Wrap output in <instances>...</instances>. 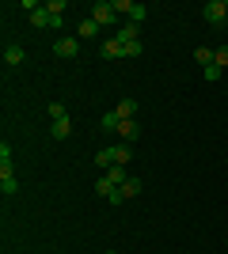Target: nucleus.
<instances>
[{"label":"nucleus","instance_id":"20e7f679","mask_svg":"<svg viewBox=\"0 0 228 254\" xmlns=\"http://www.w3.org/2000/svg\"><path fill=\"white\" fill-rule=\"evenodd\" d=\"M99 57L103 61H118V57H126V50H122L118 38H107V42H99Z\"/></svg>","mask_w":228,"mask_h":254},{"label":"nucleus","instance_id":"b1692460","mask_svg":"<svg viewBox=\"0 0 228 254\" xmlns=\"http://www.w3.org/2000/svg\"><path fill=\"white\" fill-rule=\"evenodd\" d=\"M122 50H126V57H141V50H145V46H141V38H137V42H126Z\"/></svg>","mask_w":228,"mask_h":254},{"label":"nucleus","instance_id":"6ab92c4d","mask_svg":"<svg viewBox=\"0 0 228 254\" xmlns=\"http://www.w3.org/2000/svg\"><path fill=\"white\" fill-rule=\"evenodd\" d=\"M0 193H19V182H15V175H0Z\"/></svg>","mask_w":228,"mask_h":254},{"label":"nucleus","instance_id":"a878e982","mask_svg":"<svg viewBox=\"0 0 228 254\" xmlns=\"http://www.w3.org/2000/svg\"><path fill=\"white\" fill-rule=\"evenodd\" d=\"M107 254H114V251H107Z\"/></svg>","mask_w":228,"mask_h":254},{"label":"nucleus","instance_id":"5701e85b","mask_svg":"<svg viewBox=\"0 0 228 254\" xmlns=\"http://www.w3.org/2000/svg\"><path fill=\"white\" fill-rule=\"evenodd\" d=\"M46 110H50V118H54V122H57V118H69L65 103H50V106H46Z\"/></svg>","mask_w":228,"mask_h":254},{"label":"nucleus","instance_id":"f3484780","mask_svg":"<svg viewBox=\"0 0 228 254\" xmlns=\"http://www.w3.org/2000/svg\"><path fill=\"white\" fill-rule=\"evenodd\" d=\"M114 38H118L122 46H126V42H137V23H126V27H122V31L114 34Z\"/></svg>","mask_w":228,"mask_h":254},{"label":"nucleus","instance_id":"dca6fc26","mask_svg":"<svg viewBox=\"0 0 228 254\" xmlns=\"http://www.w3.org/2000/svg\"><path fill=\"white\" fill-rule=\"evenodd\" d=\"M114 110H118V118H122V122H130V118L137 114V103H133V99H122V103L114 106Z\"/></svg>","mask_w":228,"mask_h":254},{"label":"nucleus","instance_id":"1a4fd4ad","mask_svg":"<svg viewBox=\"0 0 228 254\" xmlns=\"http://www.w3.org/2000/svg\"><path fill=\"white\" fill-rule=\"evenodd\" d=\"M69 133H73V122H69V118H57L54 126H50V137L54 140H69Z\"/></svg>","mask_w":228,"mask_h":254},{"label":"nucleus","instance_id":"393cba45","mask_svg":"<svg viewBox=\"0 0 228 254\" xmlns=\"http://www.w3.org/2000/svg\"><path fill=\"white\" fill-rule=\"evenodd\" d=\"M202 76H206L209 84H213V80H221V68H217V64H209V68H202Z\"/></svg>","mask_w":228,"mask_h":254},{"label":"nucleus","instance_id":"7ed1b4c3","mask_svg":"<svg viewBox=\"0 0 228 254\" xmlns=\"http://www.w3.org/2000/svg\"><path fill=\"white\" fill-rule=\"evenodd\" d=\"M114 11H118V15H126V23H141L145 15H149V8H145V4H137V0H114Z\"/></svg>","mask_w":228,"mask_h":254},{"label":"nucleus","instance_id":"6e6552de","mask_svg":"<svg viewBox=\"0 0 228 254\" xmlns=\"http://www.w3.org/2000/svg\"><path fill=\"white\" fill-rule=\"evenodd\" d=\"M118 137L126 140V144H133V140L141 137V126H137V122L130 118V122H122V126H118Z\"/></svg>","mask_w":228,"mask_h":254},{"label":"nucleus","instance_id":"39448f33","mask_svg":"<svg viewBox=\"0 0 228 254\" xmlns=\"http://www.w3.org/2000/svg\"><path fill=\"white\" fill-rule=\"evenodd\" d=\"M61 23H65V19H57V15H50V11H46L42 4H38V8L31 11V27H61Z\"/></svg>","mask_w":228,"mask_h":254},{"label":"nucleus","instance_id":"0eeeda50","mask_svg":"<svg viewBox=\"0 0 228 254\" xmlns=\"http://www.w3.org/2000/svg\"><path fill=\"white\" fill-rule=\"evenodd\" d=\"M23 61H27V50H23V46H8V50H4V64H8V68H19Z\"/></svg>","mask_w":228,"mask_h":254},{"label":"nucleus","instance_id":"f257e3e1","mask_svg":"<svg viewBox=\"0 0 228 254\" xmlns=\"http://www.w3.org/2000/svg\"><path fill=\"white\" fill-rule=\"evenodd\" d=\"M202 19H206L209 27L228 23V0H206V4H202Z\"/></svg>","mask_w":228,"mask_h":254},{"label":"nucleus","instance_id":"423d86ee","mask_svg":"<svg viewBox=\"0 0 228 254\" xmlns=\"http://www.w3.org/2000/svg\"><path fill=\"white\" fill-rule=\"evenodd\" d=\"M54 53H57V57H76V53H80V42H76V38H57Z\"/></svg>","mask_w":228,"mask_h":254},{"label":"nucleus","instance_id":"aec40b11","mask_svg":"<svg viewBox=\"0 0 228 254\" xmlns=\"http://www.w3.org/2000/svg\"><path fill=\"white\" fill-rule=\"evenodd\" d=\"M194 57H198V64H202V68H209V64H213V50H209V46H198Z\"/></svg>","mask_w":228,"mask_h":254},{"label":"nucleus","instance_id":"4be33fe9","mask_svg":"<svg viewBox=\"0 0 228 254\" xmlns=\"http://www.w3.org/2000/svg\"><path fill=\"white\" fill-rule=\"evenodd\" d=\"M213 64H217V68H228V46H217V50H213Z\"/></svg>","mask_w":228,"mask_h":254},{"label":"nucleus","instance_id":"4468645a","mask_svg":"<svg viewBox=\"0 0 228 254\" xmlns=\"http://www.w3.org/2000/svg\"><path fill=\"white\" fill-rule=\"evenodd\" d=\"M118 190H122V197H137V193H141V179H133V175H130Z\"/></svg>","mask_w":228,"mask_h":254},{"label":"nucleus","instance_id":"f8f14e48","mask_svg":"<svg viewBox=\"0 0 228 254\" xmlns=\"http://www.w3.org/2000/svg\"><path fill=\"white\" fill-rule=\"evenodd\" d=\"M95 163H99V171H110V167H114V148H99Z\"/></svg>","mask_w":228,"mask_h":254},{"label":"nucleus","instance_id":"a211bd4d","mask_svg":"<svg viewBox=\"0 0 228 254\" xmlns=\"http://www.w3.org/2000/svg\"><path fill=\"white\" fill-rule=\"evenodd\" d=\"M99 126H103V129H114V133H118V126H122V118H118V110H107V114L99 118Z\"/></svg>","mask_w":228,"mask_h":254},{"label":"nucleus","instance_id":"9b49d317","mask_svg":"<svg viewBox=\"0 0 228 254\" xmlns=\"http://www.w3.org/2000/svg\"><path fill=\"white\" fill-rule=\"evenodd\" d=\"M114 163H122V167H126V163H133V144H126V140H122V144H114Z\"/></svg>","mask_w":228,"mask_h":254},{"label":"nucleus","instance_id":"2eb2a0df","mask_svg":"<svg viewBox=\"0 0 228 254\" xmlns=\"http://www.w3.org/2000/svg\"><path fill=\"white\" fill-rule=\"evenodd\" d=\"M76 34H80V38H95V34H99V23L91 19V15H87V19L80 23V27H76Z\"/></svg>","mask_w":228,"mask_h":254},{"label":"nucleus","instance_id":"ddd939ff","mask_svg":"<svg viewBox=\"0 0 228 254\" xmlns=\"http://www.w3.org/2000/svg\"><path fill=\"white\" fill-rule=\"evenodd\" d=\"M103 175H107V179H110V182H114V186H122V182L130 179V171L122 167V163H114V167H110V171H103Z\"/></svg>","mask_w":228,"mask_h":254},{"label":"nucleus","instance_id":"f03ea898","mask_svg":"<svg viewBox=\"0 0 228 254\" xmlns=\"http://www.w3.org/2000/svg\"><path fill=\"white\" fill-rule=\"evenodd\" d=\"M91 19H95L99 27H110V23H118L114 0H95V4H91Z\"/></svg>","mask_w":228,"mask_h":254},{"label":"nucleus","instance_id":"9d476101","mask_svg":"<svg viewBox=\"0 0 228 254\" xmlns=\"http://www.w3.org/2000/svg\"><path fill=\"white\" fill-rule=\"evenodd\" d=\"M95 193H99V197H107V201H110V197L118 193V186H114V182H110L107 175H99V182H95Z\"/></svg>","mask_w":228,"mask_h":254},{"label":"nucleus","instance_id":"412c9836","mask_svg":"<svg viewBox=\"0 0 228 254\" xmlns=\"http://www.w3.org/2000/svg\"><path fill=\"white\" fill-rule=\"evenodd\" d=\"M42 8L50 11V15H57V19H65V0H46Z\"/></svg>","mask_w":228,"mask_h":254}]
</instances>
